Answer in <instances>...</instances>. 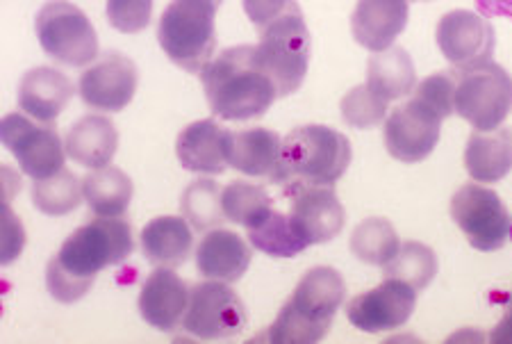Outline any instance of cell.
Masks as SVG:
<instances>
[{
	"label": "cell",
	"instance_id": "83f0119b",
	"mask_svg": "<svg viewBox=\"0 0 512 344\" xmlns=\"http://www.w3.org/2000/svg\"><path fill=\"white\" fill-rule=\"evenodd\" d=\"M399 249L401 240L394 226L381 217L365 219L351 235V253L371 267H385Z\"/></svg>",
	"mask_w": 512,
	"mask_h": 344
},
{
	"label": "cell",
	"instance_id": "7bdbcfd3",
	"mask_svg": "<svg viewBox=\"0 0 512 344\" xmlns=\"http://www.w3.org/2000/svg\"><path fill=\"white\" fill-rule=\"evenodd\" d=\"M510 237H512V226H510Z\"/></svg>",
	"mask_w": 512,
	"mask_h": 344
},
{
	"label": "cell",
	"instance_id": "52a82bcc",
	"mask_svg": "<svg viewBox=\"0 0 512 344\" xmlns=\"http://www.w3.org/2000/svg\"><path fill=\"white\" fill-rule=\"evenodd\" d=\"M35 32L48 57L66 67L98 60V35L87 14L69 0H51L37 12Z\"/></svg>",
	"mask_w": 512,
	"mask_h": 344
},
{
	"label": "cell",
	"instance_id": "f546056e",
	"mask_svg": "<svg viewBox=\"0 0 512 344\" xmlns=\"http://www.w3.org/2000/svg\"><path fill=\"white\" fill-rule=\"evenodd\" d=\"M249 242L253 249L267 253L271 258H294L308 249L303 237L296 233L289 215L278 210L271 212L258 226L249 228Z\"/></svg>",
	"mask_w": 512,
	"mask_h": 344
},
{
	"label": "cell",
	"instance_id": "ab89813d",
	"mask_svg": "<svg viewBox=\"0 0 512 344\" xmlns=\"http://www.w3.org/2000/svg\"><path fill=\"white\" fill-rule=\"evenodd\" d=\"M415 3H431V0H415Z\"/></svg>",
	"mask_w": 512,
	"mask_h": 344
},
{
	"label": "cell",
	"instance_id": "484cf974",
	"mask_svg": "<svg viewBox=\"0 0 512 344\" xmlns=\"http://www.w3.org/2000/svg\"><path fill=\"white\" fill-rule=\"evenodd\" d=\"M132 180L119 167L92 169L82 178V196L96 217H123L132 201Z\"/></svg>",
	"mask_w": 512,
	"mask_h": 344
},
{
	"label": "cell",
	"instance_id": "277c9868",
	"mask_svg": "<svg viewBox=\"0 0 512 344\" xmlns=\"http://www.w3.org/2000/svg\"><path fill=\"white\" fill-rule=\"evenodd\" d=\"M353 160L349 137L328 126H299L283 137L280 183L301 187H333Z\"/></svg>",
	"mask_w": 512,
	"mask_h": 344
},
{
	"label": "cell",
	"instance_id": "8992f818",
	"mask_svg": "<svg viewBox=\"0 0 512 344\" xmlns=\"http://www.w3.org/2000/svg\"><path fill=\"white\" fill-rule=\"evenodd\" d=\"M312 55L310 30L303 14H289L260 32V44L255 46V60L260 69L274 80L278 96L299 92L308 76Z\"/></svg>",
	"mask_w": 512,
	"mask_h": 344
},
{
	"label": "cell",
	"instance_id": "7a4b0ae2",
	"mask_svg": "<svg viewBox=\"0 0 512 344\" xmlns=\"http://www.w3.org/2000/svg\"><path fill=\"white\" fill-rule=\"evenodd\" d=\"M205 98L214 117L249 121L267 112L278 89L255 60V46H233L214 55L201 71Z\"/></svg>",
	"mask_w": 512,
	"mask_h": 344
},
{
	"label": "cell",
	"instance_id": "4fadbf2b",
	"mask_svg": "<svg viewBox=\"0 0 512 344\" xmlns=\"http://www.w3.org/2000/svg\"><path fill=\"white\" fill-rule=\"evenodd\" d=\"M137 83V64L123 53L107 51L82 71L78 94L87 108L98 112H121L135 98Z\"/></svg>",
	"mask_w": 512,
	"mask_h": 344
},
{
	"label": "cell",
	"instance_id": "44dd1931",
	"mask_svg": "<svg viewBox=\"0 0 512 344\" xmlns=\"http://www.w3.org/2000/svg\"><path fill=\"white\" fill-rule=\"evenodd\" d=\"M228 130L214 119L189 124L176 139V155L187 171L203 176H217L228 169L226 160Z\"/></svg>",
	"mask_w": 512,
	"mask_h": 344
},
{
	"label": "cell",
	"instance_id": "7402d4cb",
	"mask_svg": "<svg viewBox=\"0 0 512 344\" xmlns=\"http://www.w3.org/2000/svg\"><path fill=\"white\" fill-rule=\"evenodd\" d=\"M66 155L85 169L112 165L119 149V130L103 114H85L64 137Z\"/></svg>",
	"mask_w": 512,
	"mask_h": 344
},
{
	"label": "cell",
	"instance_id": "f1b7e54d",
	"mask_svg": "<svg viewBox=\"0 0 512 344\" xmlns=\"http://www.w3.org/2000/svg\"><path fill=\"white\" fill-rule=\"evenodd\" d=\"M221 203H224V215L233 224L244 226L246 231L258 226L260 221L267 219L274 208H271V196L260 185L235 180L224 187L221 192Z\"/></svg>",
	"mask_w": 512,
	"mask_h": 344
},
{
	"label": "cell",
	"instance_id": "603a6c76",
	"mask_svg": "<svg viewBox=\"0 0 512 344\" xmlns=\"http://www.w3.org/2000/svg\"><path fill=\"white\" fill-rule=\"evenodd\" d=\"M251 265V249L242 237L226 228H212L196 247V267L205 278L237 283Z\"/></svg>",
	"mask_w": 512,
	"mask_h": 344
},
{
	"label": "cell",
	"instance_id": "d6a6232c",
	"mask_svg": "<svg viewBox=\"0 0 512 344\" xmlns=\"http://www.w3.org/2000/svg\"><path fill=\"white\" fill-rule=\"evenodd\" d=\"M385 278H401L417 292L426 290L437 274V256L421 242H403L396 256L383 267Z\"/></svg>",
	"mask_w": 512,
	"mask_h": 344
},
{
	"label": "cell",
	"instance_id": "9c48e42d",
	"mask_svg": "<svg viewBox=\"0 0 512 344\" xmlns=\"http://www.w3.org/2000/svg\"><path fill=\"white\" fill-rule=\"evenodd\" d=\"M451 217L476 251H499L510 240V212L490 187L462 185L451 199Z\"/></svg>",
	"mask_w": 512,
	"mask_h": 344
},
{
	"label": "cell",
	"instance_id": "5bb4252c",
	"mask_svg": "<svg viewBox=\"0 0 512 344\" xmlns=\"http://www.w3.org/2000/svg\"><path fill=\"white\" fill-rule=\"evenodd\" d=\"M435 39L442 55L460 71L492 62L494 46H497L492 23L485 16L469 10L444 14L437 23Z\"/></svg>",
	"mask_w": 512,
	"mask_h": 344
},
{
	"label": "cell",
	"instance_id": "ac0fdd59",
	"mask_svg": "<svg viewBox=\"0 0 512 344\" xmlns=\"http://www.w3.org/2000/svg\"><path fill=\"white\" fill-rule=\"evenodd\" d=\"M189 290L183 278L171 267H158L139 292V315L148 326L158 331H173L183 324L187 313Z\"/></svg>",
	"mask_w": 512,
	"mask_h": 344
},
{
	"label": "cell",
	"instance_id": "9a60e30c",
	"mask_svg": "<svg viewBox=\"0 0 512 344\" xmlns=\"http://www.w3.org/2000/svg\"><path fill=\"white\" fill-rule=\"evenodd\" d=\"M417 308V290L401 278H385L378 288L358 294L346 306V317L355 329L383 333L401 329Z\"/></svg>",
	"mask_w": 512,
	"mask_h": 344
},
{
	"label": "cell",
	"instance_id": "f35d334b",
	"mask_svg": "<svg viewBox=\"0 0 512 344\" xmlns=\"http://www.w3.org/2000/svg\"><path fill=\"white\" fill-rule=\"evenodd\" d=\"M490 340L497 344H512V306H508L506 315H503L501 322L494 326V331L490 333Z\"/></svg>",
	"mask_w": 512,
	"mask_h": 344
},
{
	"label": "cell",
	"instance_id": "836d02e7",
	"mask_svg": "<svg viewBox=\"0 0 512 344\" xmlns=\"http://www.w3.org/2000/svg\"><path fill=\"white\" fill-rule=\"evenodd\" d=\"M387 105L390 101H385L383 96H378L374 89H371L367 83L353 87L349 94L342 98V119L346 126L358 128V130H369L376 126H383L387 119Z\"/></svg>",
	"mask_w": 512,
	"mask_h": 344
},
{
	"label": "cell",
	"instance_id": "ffe728a7",
	"mask_svg": "<svg viewBox=\"0 0 512 344\" xmlns=\"http://www.w3.org/2000/svg\"><path fill=\"white\" fill-rule=\"evenodd\" d=\"M73 96L69 76L53 67L30 69L19 83V108L30 119L53 124Z\"/></svg>",
	"mask_w": 512,
	"mask_h": 344
},
{
	"label": "cell",
	"instance_id": "b9f144b4",
	"mask_svg": "<svg viewBox=\"0 0 512 344\" xmlns=\"http://www.w3.org/2000/svg\"><path fill=\"white\" fill-rule=\"evenodd\" d=\"M217 3H219V5H221V3H224V0H217Z\"/></svg>",
	"mask_w": 512,
	"mask_h": 344
},
{
	"label": "cell",
	"instance_id": "7c38bea8",
	"mask_svg": "<svg viewBox=\"0 0 512 344\" xmlns=\"http://www.w3.org/2000/svg\"><path fill=\"white\" fill-rule=\"evenodd\" d=\"M383 126L387 153L403 165H417L426 160L442 135V119L415 96L387 114Z\"/></svg>",
	"mask_w": 512,
	"mask_h": 344
},
{
	"label": "cell",
	"instance_id": "cb8c5ba5",
	"mask_svg": "<svg viewBox=\"0 0 512 344\" xmlns=\"http://www.w3.org/2000/svg\"><path fill=\"white\" fill-rule=\"evenodd\" d=\"M192 247L194 228L185 217H155L142 231V251L155 267H180Z\"/></svg>",
	"mask_w": 512,
	"mask_h": 344
},
{
	"label": "cell",
	"instance_id": "30bf717a",
	"mask_svg": "<svg viewBox=\"0 0 512 344\" xmlns=\"http://www.w3.org/2000/svg\"><path fill=\"white\" fill-rule=\"evenodd\" d=\"M0 137L28 178L44 180L64 169L66 146L51 124L41 126V121H30L28 114L14 112L0 124Z\"/></svg>",
	"mask_w": 512,
	"mask_h": 344
},
{
	"label": "cell",
	"instance_id": "e0dca14e",
	"mask_svg": "<svg viewBox=\"0 0 512 344\" xmlns=\"http://www.w3.org/2000/svg\"><path fill=\"white\" fill-rule=\"evenodd\" d=\"M228 167L251 178L280 183L283 174V137L269 128L228 130L226 137Z\"/></svg>",
	"mask_w": 512,
	"mask_h": 344
},
{
	"label": "cell",
	"instance_id": "8d00e7d4",
	"mask_svg": "<svg viewBox=\"0 0 512 344\" xmlns=\"http://www.w3.org/2000/svg\"><path fill=\"white\" fill-rule=\"evenodd\" d=\"M244 12L258 32H264L289 14H301L296 0H244Z\"/></svg>",
	"mask_w": 512,
	"mask_h": 344
},
{
	"label": "cell",
	"instance_id": "1f68e13d",
	"mask_svg": "<svg viewBox=\"0 0 512 344\" xmlns=\"http://www.w3.org/2000/svg\"><path fill=\"white\" fill-rule=\"evenodd\" d=\"M221 192L224 190L210 178H198L187 185L180 199V210L196 231H212L226 219Z\"/></svg>",
	"mask_w": 512,
	"mask_h": 344
},
{
	"label": "cell",
	"instance_id": "3957f363",
	"mask_svg": "<svg viewBox=\"0 0 512 344\" xmlns=\"http://www.w3.org/2000/svg\"><path fill=\"white\" fill-rule=\"evenodd\" d=\"M346 297V283L333 267H315L305 274L276 322L269 340L278 344H312L326 338Z\"/></svg>",
	"mask_w": 512,
	"mask_h": 344
},
{
	"label": "cell",
	"instance_id": "60d3db41",
	"mask_svg": "<svg viewBox=\"0 0 512 344\" xmlns=\"http://www.w3.org/2000/svg\"><path fill=\"white\" fill-rule=\"evenodd\" d=\"M508 306H512V294H510V303H508Z\"/></svg>",
	"mask_w": 512,
	"mask_h": 344
},
{
	"label": "cell",
	"instance_id": "ba28073f",
	"mask_svg": "<svg viewBox=\"0 0 512 344\" xmlns=\"http://www.w3.org/2000/svg\"><path fill=\"white\" fill-rule=\"evenodd\" d=\"M456 112L478 133H490V130L501 128L512 112L510 73L494 62L460 71Z\"/></svg>",
	"mask_w": 512,
	"mask_h": 344
},
{
	"label": "cell",
	"instance_id": "6da1fadb",
	"mask_svg": "<svg viewBox=\"0 0 512 344\" xmlns=\"http://www.w3.org/2000/svg\"><path fill=\"white\" fill-rule=\"evenodd\" d=\"M135 244L132 228L123 217H98L66 237L46 267V288L60 303H76L92 290L96 276L121 265Z\"/></svg>",
	"mask_w": 512,
	"mask_h": 344
},
{
	"label": "cell",
	"instance_id": "4dcf8cb0",
	"mask_svg": "<svg viewBox=\"0 0 512 344\" xmlns=\"http://www.w3.org/2000/svg\"><path fill=\"white\" fill-rule=\"evenodd\" d=\"M80 201H85L82 180H78L69 169L57 171L51 178L35 180V185H32V203L48 217L69 215L80 206Z\"/></svg>",
	"mask_w": 512,
	"mask_h": 344
},
{
	"label": "cell",
	"instance_id": "e575fe53",
	"mask_svg": "<svg viewBox=\"0 0 512 344\" xmlns=\"http://www.w3.org/2000/svg\"><path fill=\"white\" fill-rule=\"evenodd\" d=\"M456 87H458L456 73L440 71L421 80V83L415 87V92H412V96L424 103L428 110H433L437 117L444 121L456 112Z\"/></svg>",
	"mask_w": 512,
	"mask_h": 344
},
{
	"label": "cell",
	"instance_id": "d6986e66",
	"mask_svg": "<svg viewBox=\"0 0 512 344\" xmlns=\"http://www.w3.org/2000/svg\"><path fill=\"white\" fill-rule=\"evenodd\" d=\"M410 0H358L351 16V32L362 48L381 53L394 46L408 26Z\"/></svg>",
	"mask_w": 512,
	"mask_h": 344
},
{
	"label": "cell",
	"instance_id": "d4e9b609",
	"mask_svg": "<svg viewBox=\"0 0 512 344\" xmlns=\"http://www.w3.org/2000/svg\"><path fill=\"white\" fill-rule=\"evenodd\" d=\"M465 169L474 183H499L512 171V133L497 128L490 133L474 130L465 149Z\"/></svg>",
	"mask_w": 512,
	"mask_h": 344
},
{
	"label": "cell",
	"instance_id": "2e32d148",
	"mask_svg": "<svg viewBox=\"0 0 512 344\" xmlns=\"http://www.w3.org/2000/svg\"><path fill=\"white\" fill-rule=\"evenodd\" d=\"M289 219H292L296 233L303 237V242L312 247V244L335 240L342 233L346 212L340 196L330 185L301 187V190H294Z\"/></svg>",
	"mask_w": 512,
	"mask_h": 344
},
{
	"label": "cell",
	"instance_id": "5b68a950",
	"mask_svg": "<svg viewBox=\"0 0 512 344\" xmlns=\"http://www.w3.org/2000/svg\"><path fill=\"white\" fill-rule=\"evenodd\" d=\"M217 0H171L162 12L158 39L176 67L201 73L217 51Z\"/></svg>",
	"mask_w": 512,
	"mask_h": 344
},
{
	"label": "cell",
	"instance_id": "4316f807",
	"mask_svg": "<svg viewBox=\"0 0 512 344\" xmlns=\"http://www.w3.org/2000/svg\"><path fill=\"white\" fill-rule=\"evenodd\" d=\"M367 85L385 101H396L415 92L417 73L412 57L401 46L374 53L367 64Z\"/></svg>",
	"mask_w": 512,
	"mask_h": 344
},
{
	"label": "cell",
	"instance_id": "8fae6325",
	"mask_svg": "<svg viewBox=\"0 0 512 344\" xmlns=\"http://www.w3.org/2000/svg\"><path fill=\"white\" fill-rule=\"evenodd\" d=\"M246 306L224 281H205L189 292L183 329L201 340H228L246 326Z\"/></svg>",
	"mask_w": 512,
	"mask_h": 344
},
{
	"label": "cell",
	"instance_id": "74e56055",
	"mask_svg": "<svg viewBox=\"0 0 512 344\" xmlns=\"http://www.w3.org/2000/svg\"><path fill=\"white\" fill-rule=\"evenodd\" d=\"M23 247H26V231H23V224L12 212V208L3 206V256L0 262L3 265H12V262L21 256Z\"/></svg>",
	"mask_w": 512,
	"mask_h": 344
},
{
	"label": "cell",
	"instance_id": "d590c367",
	"mask_svg": "<svg viewBox=\"0 0 512 344\" xmlns=\"http://www.w3.org/2000/svg\"><path fill=\"white\" fill-rule=\"evenodd\" d=\"M153 0H107V21L123 35H135L148 28Z\"/></svg>",
	"mask_w": 512,
	"mask_h": 344
}]
</instances>
